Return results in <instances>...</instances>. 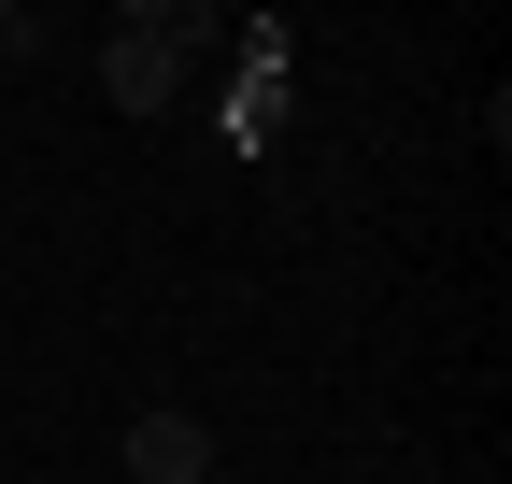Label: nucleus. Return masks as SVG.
I'll return each mask as SVG.
<instances>
[{"label": "nucleus", "mask_w": 512, "mask_h": 484, "mask_svg": "<svg viewBox=\"0 0 512 484\" xmlns=\"http://www.w3.org/2000/svg\"><path fill=\"white\" fill-rule=\"evenodd\" d=\"M200 57H214V15H200V0H128V15L100 29V100L114 114H171L185 86H200Z\"/></svg>", "instance_id": "obj_1"}, {"label": "nucleus", "mask_w": 512, "mask_h": 484, "mask_svg": "<svg viewBox=\"0 0 512 484\" xmlns=\"http://www.w3.org/2000/svg\"><path fill=\"white\" fill-rule=\"evenodd\" d=\"M128 484H214V428L200 413H143L128 428Z\"/></svg>", "instance_id": "obj_2"}]
</instances>
